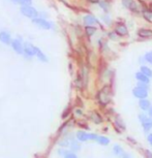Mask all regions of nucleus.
I'll return each instance as SVG.
<instances>
[{
  "label": "nucleus",
  "instance_id": "1",
  "mask_svg": "<svg viewBox=\"0 0 152 158\" xmlns=\"http://www.w3.org/2000/svg\"><path fill=\"white\" fill-rule=\"evenodd\" d=\"M21 11H22V14L24 16L28 17V18H31V19H34V18L37 17L38 13L36 11V10L31 6H29V5H24V6L21 8Z\"/></svg>",
  "mask_w": 152,
  "mask_h": 158
},
{
  "label": "nucleus",
  "instance_id": "2",
  "mask_svg": "<svg viewBox=\"0 0 152 158\" xmlns=\"http://www.w3.org/2000/svg\"><path fill=\"white\" fill-rule=\"evenodd\" d=\"M110 91H109V88L108 87H105L101 90L99 93H98V99H99L100 103L103 104H107L110 101Z\"/></svg>",
  "mask_w": 152,
  "mask_h": 158
},
{
  "label": "nucleus",
  "instance_id": "3",
  "mask_svg": "<svg viewBox=\"0 0 152 158\" xmlns=\"http://www.w3.org/2000/svg\"><path fill=\"white\" fill-rule=\"evenodd\" d=\"M133 93L135 95L136 97L140 98V99H142V98H146L148 95V92H147V89L145 88H142V87H137L133 90Z\"/></svg>",
  "mask_w": 152,
  "mask_h": 158
},
{
  "label": "nucleus",
  "instance_id": "4",
  "mask_svg": "<svg viewBox=\"0 0 152 158\" xmlns=\"http://www.w3.org/2000/svg\"><path fill=\"white\" fill-rule=\"evenodd\" d=\"M115 32L117 33L119 36H124V35L127 34V27L122 23H119L116 25V28H115Z\"/></svg>",
  "mask_w": 152,
  "mask_h": 158
},
{
  "label": "nucleus",
  "instance_id": "5",
  "mask_svg": "<svg viewBox=\"0 0 152 158\" xmlns=\"http://www.w3.org/2000/svg\"><path fill=\"white\" fill-rule=\"evenodd\" d=\"M32 21H33L34 24H36L37 26H40V27L44 28V29H50L51 28V24L44 19H36V18H34Z\"/></svg>",
  "mask_w": 152,
  "mask_h": 158
},
{
  "label": "nucleus",
  "instance_id": "6",
  "mask_svg": "<svg viewBox=\"0 0 152 158\" xmlns=\"http://www.w3.org/2000/svg\"><path fill=\"white\" fill-rule=\"evenodd\" d=\"M122 3L126 8L133 10V11H137L138 10V5L133 0H122Z\"/></svg>",
  "mask_w": 152,
  "mask_h": 158
},
{
  "label": "nucleus",
  "instance_id": "7",
  "mask_svg": "<svg viewBox=\"0 0 152 158\" xmlns=\"http://www.w3.org/2000/svg\"><path fill=\"white\" fill-rule=\"evenodd\" d=\"M24 52L28 56H34V55H36V48H34L30 44H26L25 46H24Z\"/></svg>",
  "mask_w": 152,
  "mask_h": 158
},
{
  "label": "nucleus",
  "instance_id": "8",
  "mask_svg": "<svg viewBox=\"0 0 152 158\" xmlns=\"http://www.w3.org/2000/svg\"><path fill=\"white\" fill-rule=\"evenodd\" d=\"M11 47H13V49L16 51L18 54H23V44H21L20 40H14L13 43H11Z\"/></svg>",
  "mask_w": 152,
  "mask_h": 158
},
{
  "label": "nucleus",
  "instance_id": "9",
  "mask_svg": "<svg viewBox=\"0 0 152 158\" xmlns=\"http://www.w3.org/2000/svg\"><path fill=\"white\" fill-rule=\"evenodd\" d=\"M0 40H1L2 43L5 44H11V35L8 34L7 32H5V31L0 32Z\"/></svg>",
  "mask_w": 152,
  "mask_h": 158
},
{
  "label": "nucleus",
  "instance_id": "10",
  "mask_svg": "<svg viewBox=\"0 0 152 158\" xmlns=\"http://www.w3.org/2000/svg\"><path fill=\"white\" fill-rule=\"evenodd\" d=\"M136 79L138 80L139 82H144V83H147V84L149 83V77L146 76L145 73H143L142 71L136 73Z\"/></svg>",
  "mask_w": 152,
  "mask_h": 158
},
{
  "label": "nucleus",
  "instance_id": "11",
  "mask_svg": "<svg viewBox=\"0 0 152 158\" xmlns=\"http://www.w3.org/2000/svg\"><path fill=\"white\" fill-rule=\"evenodd\" d=\"M139 106L143 111H147V110L150 108V102H149L146 98H142V99H140L139 101Z\"/></svg>",
  "mask_w": 152,
  "mask_h": 158
},
{
  "label": "nucleus",
  "instance_id": "12",
  "mask_svg": "<svg viewBox=\"0 0 152 158\" xmlns=\"http://www.w3.org/2000/svg\"><path fill=\"white\" fill-rule=\"evenodd\" d=\"M77 139L81 142H85V141L90 139H89V135L88 133H86L85 131H78V132H77Z\"/></svg>",
  "mask_w": 152,
  "mask_h": 158
},
{
  "label": "nucleus",
  "instance_id": "13",
  "mask_svg": "<svg viewBox=\"0 0 152 158\" xmlns=\"http://www.w3.org/2000/svg\"><path fill=\"white\" fill-rule=\"evenodd\" d=\"M138 34L141 37H152V30H149V29H140L138 31Z\"/></svg>",
  "mask_w": 152,
  "mask_h": 158
},
{
  "label": "nucleus",
  "instance_id": "14",
  "mask_svg": "<svg viewBox=\"0 0 152 158\" xmlns=\"http://www.w3.org/2000/svg\"><path fill=\"white\" fill-rule=\"evenodd\" d=\"M84 23L86 25H93V24L97 23V21L93 16H86L84 17Z\"/></svg>",
  "mask_w": 152,
  "mask_h": 158
},
{
  "label": "nucleus",
  "instance_id": "15",
  "mask_svg": "<svg viewBox=\"0 0 152 158\" xmlns=\"http://www.w3.org/2000/svg\"><path fill=\"white\" fill-rule=\"evenodd\" d=\"M143 128L145 131H149L152 128V119H147L145 122H143Z\"/></svg>",
  "mask_w": 152,
  "mask_h": 158
},
{
  "label": "nucleus",
  "instance_id": "16",
  "mask_svg": "<svg viewBox=\"0 0 152 158\" xmlns=\"http://www.w3.org/2000/svg\"><path fill=\"white\" fill-rule=\"evenodd\" d=\"M142 13H143V16H144V18L146 20L151 21V19H152V10H147V8H144Z\"/></svg>",
  "mask_w": 152,
  "mask_h": 158
},
{
  "label": "nucleus",
  "instance_id": "17",
  "mask_svg": "<svg viewBox=\"0 0 152 158\" xmlns=\"http://www.w3.org/2000/svg\"><path fill=\"white\" fill-rule=\"evenodd\" d=\"M85 31H86V34H87L88 36H91V35H93L95 33V31H96V28L92 27L91 25H87V27L85 28Z\"/></svg>",
  "mask_w": 152,
  "mask_h": 158
},
{
  "label": "nucleus",
  "instance_id": "18",
  "mask_svg": "<svg viewBox=\"0 0 152 158\" xmlns=\"http://www.w3.org/2000/svg\"><path fill=\"white\" fill-rule=\"evenodd\" d=\"M36 56L38 57V59H40V61H43V62H47L48 61V59H47V57H46V55L44 54L43 52L40 50V49H37L36 48Z\"/></svg>",
  "mask_w": 152,
  "mask_h": 158
},
{
  "label": "nucleus",
  "instance_id": "19",
  "mask_svg": "<svg viewBox=\"0 0 152 158\" xmlns=\"http://www.w3.org/2000/svg\"><path fill=\"white\" fill-rule=\"evenodd\" d=\"M96 141L99 143L100 145H108L110 141H109V139L108 138H106V136H97V139H96Z\"/></svg>",
  "mask_w": 152,
  "mask_h": 158
},
{
  "label": "nucleus",
  "instance_id": "20",
  "mask_svg": "<svg viewBox=\"0 0 152 158\" xmlns=\"http://www.w3.org/2000/svg\"><path fill=\"white\" fill-rule=\"evenodd\" d=\"M91 119H92V121L96 124L101 123V117L97 114V113H93V114L91 115Z\"/></svg>",
  "mask_w": 152,
  "mask_h": 158
},
{
  "label": "nucleus",
  "instance_id": "21",
  "mask_svg": "<svg viewBox=\"0 0 152 158\" xmlns=\"http://www.w3.org/2000/svg\"><path fill=\"white\" fill-rule=\"evenodd\" d=\"M141 71L147 77H152V70L147 66H141Z\"/></svg>",
  "mask_w": 152,
  "mask_h": 158
},
{
  "label": "nucleus",
  "instance_id": "22",
  "mask_svg": "<svg viewBox=\"0 0 152 158\" xmlns=\"http://www.w3.org/2000/svg\"><path fill=\"white\" fill-rule=\"evenodd\" d=\"M113 152H114L116 155H120V154H123V149L121 148V146L116 145L114 146V148H113Z\"/></svg>",
  "mask_w": 152,
  "mask_h": 158
},
{
  "label": "nucleus",
  "instance_id": "23",
  "mask_svg": "<svg viewBox=\"0 0 152 158\" xmlns=\"http://www.w3.org/2000/svg\"><path fill=\"white\" fill-rule=\"evenodd\" d=\"M99 6L103 8V10L106 11V13L109 10V3H107L106 1H99Z\"/></svg>",
  "mask_w": 152,
  "mask_h": 158
},
{
  "label": "nucleus",
  "instance_id": "24",
  "mask_svg": "<svg viewBox=\"0 0 152 158\" xmlns=\"http://www.w3.org/2000/svg\"><path fill=\"white\" fill-rule=\"evenodd\" d=\"M145 60L149 62V63L152 64V52H149V53H146L145 55Z\"/></svg>",
  "mask_w": 152,
  "mask_h": 158
},
{
  "label": "nucleus",
  "instance_id": "25",
  "mask_svg": "<svg viewBox=\"0 0 152 158\" xmlns=\"http://www.w3.org/2000/svg\"><path fill=\"white\" fill-rule=\"evenodd\" d=\"M70 147L71 149H73L74 151H77V150H79L80 148V145L78 144V143H76V142H71V144H70Z\"/></svg>",
  "mask_w": 152,
  "mask_h": 158
},
{
  "label": "nucleus",
  "instance_id": "26",
  "mask_svg": "<svg viewBox=\"0 0 152 158\" xmlns=\"http://www.w3.org/2000/svg\"><path fill=\"white\" fill-rule=\"evenodd\" d=\"M64 157H70V158H76L77 157V155L73 153V152H70V151H66V153L64 154Z\"/></svg>",
  "mask_w": 152,
  "mask_h": 158
},
{
  "label": "nucleus",
  "instance_id": "27",
  "mask_svg": "<svg viewBox=\"0 0 152 158\" xmlns=\"http://www.w3.org/2000/svg\"><path fill=\"white\" fill-rule=\"evenodd\" d=\"M147 119H148V117L145 114H140L139 115V120H140V122H141V123L145 122L146 120H147Z\"/></svg>",
  "mask_w": 152,
  "mask_h": 158
},
{
  "label": "nucleus",
  "instance_id": "28",
  "mask_svg": "<svg viewBox=\"0 0 152 158\" xmlns=\"http://www.w3.org/2000/svg\"><path fill=\"white\" fill-rule=\"evenodd\" d=\"M19 3H21L22 5H30L31 0H19Z\"/></svg>",
  "mask_w": 152,
  "mask_h": 158
},
{
  "label": "nucleus",
  "instance_id": "29",
  "mask_svg": "<svg viewBox=\"0 0 152 158\" xmlns=\"http://www.w3.org/2000/svg\"><path fill=\"white\" fill-rule=\"evenodd\" d=\"M109 36L111 37L113 40H115L116 38H117V37H116V36H118V34L116 33V32H111V33H109Z\"/></svg>",
  "mask_w": 152,
  "mask_h": 158
},
{
  "label": "nucleus",
  "instance_id": "30",
  "mask_svg": "<svg viewBox=\"0 0 152 158\" xmlns=\"http://www.w3.org/2000/svg\"><path fill=\"white\" fill-rule=\"evenodd\" d=\"M103 21H105L107 24H108V25H109V24H111V18H110V17L106 16V17H103Z\"/></svg>",
  "mask_w": 152,
  "mask_h": 158
},
{
  "label": "nucleus",
  "instance_id": "31",
  "mask_svg": "<svg viewBox=\"0 0 152 158\" xmlns=\"http://www.w3.org/2000/svg\"><path fill=\"white\" fill-rule=\"evenodd\" d=\"M148 115H149V117L152 118V106H150V108L148 109Z\"/></svg>",
  "mask_w": 152,
  "mask_h": 158
},
{
  "label": "nucleus",
  "instance_id": "32",
  "mask_svg": "<svg viewBox=\"0 0 152 158\" xmlns=\"http://www.w3.org/2000/svg\"><path fill=\"white\" fill-rule=\"evenodd\" d=\"M148 142L150 143V145H152V133L148 135Z\"/></svg>",
  "mask_w": 152,
  "mask_h": 158
},
{
  "label": "nucleus",
  "instance_id": "33",
  "mask_svg": "<svg viewBox=\"0 0 152 158\" xmlns=\"http://www.w3.org/2000/svg\"><path fill=\"white\" fill-rule=\"evenodd\" d=\"M88 1L91 3H97V2H99V0H88Z\"/></svg>",
  "mask_w": 152,
  "mask_h": 158
},
{
  "label": "nucleus",
  "instance_id": "34",
  "mask_svg": "<svg viewBox=\"0 0 152 158\" xmlns=\"http://www.w3.org/2000/svg\"><path fill=\"white\" fill-rule=\"evenodd\" d=\"M149 151H146V154H147V156H149V157H152V154H150V153H148Z\"/></svg>",
  "mask_w": 152,
  "mask_h": 158
},
{
  "label": "nucleus",
  "instance_id": "35",
  "mask_svg": "<svg viewBox=\"0 0 152 158\" xmlns=\"http://www.w3.org/2000/svg\"><path fill=\"white\" fill-rule=\"evenodd\" d=\"M15 1H17V2H19V0H15Z\"/></svg>",
  "mask_w": 152,
  "mask_h": 158
}]
</instances>
